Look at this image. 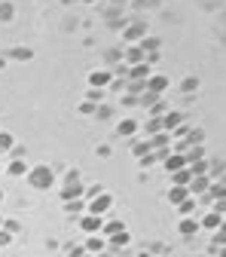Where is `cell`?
Wrapping results in <instances>:
<instances>
[{
  "label": "cell",
  "mask_w": 226,
  "mask_h": 257,
  "mask_svg": "<svg viewBox=\"0 0 226 257\" xmlns=\"http://www.w3.org/2000/svg\"><path fill=\"white\" fill-rule=\"evenodd\" d=\"M220 257H226V245H223V248H220Z\"/></svg>",
  "instance_id": "43"
},
{
  "label": "cell",
  "mask_w": 226,
  "mask_h": 257,
  "mask_svg": "<svg viewBox=\"0 0 226 257\" xmlns=\"http://www.w3.org/2000/svg\"><path fill=\"white\" fill-rule=\"evenodd\" d=\"M162 169L171 175V172H180V169H186V156L183 153H168L165 159H162Z\"/></svg>",
  "instance_id": "8"
},
{
  "label": "cell",
  "mask_w": 226,
  "mask_h": 257,
  "mask_svg": "<svg viewBox=\"0 0 226 257\" xmlns=\"http://www.w3.org/2000/svg\"><path fill=\"white\" fill-rule=\"evenodd\" d=\"M28 184L34 190H49L55 184V175L49 166H34V169H28Z\"/></svg>",
  "instance_id": "1"
},
{
  "label": "cell",
  "mask_w": 226,
  "mask_h": 257,
  "mask_svg": "<svg viewBox=\"0 0 226 257\" xmlns=\"http://www.w3.org/2000/svg\"><path fill=\"white\" fill-rule=\"evenodd\" d=\"M122 230H125V223H122V220H110V223H104L101 236H104V239H110V236H116V233H122Z\"/></svg>",
  "instance_id": "22"
},
{
  "label": "cell",
  "mask_w": 226,
  "mask_h": 257,
  "mask_svg": "<svg viewBox=\"0 0 226 257\" xmlns=\"http://www.w3.org/2000/svg\"><path fill=\"white\" fill-rule=\"evenodd\" d=\"M192 181V172L189 169H180V172H171V184H177V187H186Z\"/></svg>",
  "instance_id": "23"
},
{
  "label": "cell",
  "mask_w": 226,
  "mask_h": 257,
  "mask_svg": "<svg viewBox=\"0 0 226 257\" xmlns=\"http://www.w3.org/2000/svg\"><path fill=\"white\" fill-rule=\"evenodd\" d=\"M61 4H64V7H71V4H77V0H61Z\"/></svg>",
  "instance_id": "42"
},
{
  "label": "cell",
  "mask_w": 226,
  "mask_h": 257,
  "mask_svg": "<svg viewBox=\"0 0 226 257\" xmlns=\"http://www.w3.org/2000/svg\"><path fill=\"white\" fill-rule=\"evenodd\" d=\"M28 159H10V166H7V175L10 178H22V175H28Z\"/></svg>",
  "instance_id": "14"
},
{
  "label": "cell",
  "mask_w": 226,
  "mask_h": 257,
  "mask_svg": "<svg viewBox=\"0 0 226 257\" xmlns=\"http://www.w3.org/2000/svg\"><path fill=\"white\" fill-rule=\"evenodd\" d=\"M4 68H7V58H4V55H0V71H4Z\"/></svg>",
  "instance_id": "41"
},
{
  "label": "cell",
  "mask_w": 226,
  "mask_h": 257,
  "mask_svg": "<svg viewBox=\"0 0 226 257\" xmlns=\"http://www.w3.org/2000/svg\"><path fill=\"white\" fill-rule=\"evenodd\" d=\"M192 175H208V159H196V163H189L186 166Z\"/></svg>",
  "instance_id": "33"
},
{
  "label": "cell",
  "mask_w": 226,
  "mask_h": 257,
  "mask_svg": "<svg viewBox=\"0 0 226 257\" xmlns=\"http://www.w3.org/2000/svg\"><path fill=\"white\" fill-rule=\"evenodd\" d=\"M220 223H223V214L211 208V211H208V214L199 220V227H202V230H211V233H217V230H220Z\"/></svg>",
  "instance_id": "10"
},
{
  "label": "cell",
  "mask_w": 226,
  "mask_h": 257,
  "mask_svg": "<svg viewBox=\"0 0 226 257\" xmlns=\"http://www.w3.org/2000/svg\"><path fill=\"white\" fill-rule=\"evenodd\" d=\"M177 125H183V113H180V110H168V113L162 116V128H165V132L171 135Z\"/></svg>",
  "instance_id": "12"
},
{
  "label": "cell",
  "mask_w": 226,
  "mask_h": 257,
  "mask_svg": "<svg viewBox=\"0 0 226 257\" xmlns=\"http://www.w3.org/2000/svg\"><path fill=\"white\" fill-rule=\"evenodd\" d=\"M0 159H4V153H0Z\"/></svg>",
  "instance_id": "48"
},
{
  "label": "cell",
  "mask_w": 226,
  "mask_h": 257,
  "mask_svg": "<svg viewBox=\"0 0 226 257\" xmlns=\"http://www.w3.org/2000/svg\"><path fill=\"white\" fill-rule=\"evenodd\" d=\"M101 98H104V89H89L86 92V101H92V104H101Z\"/></svg>",
  "instance_id": "35"
},
{
  "label": "cell",
  "mask_w": 226,
  "mask_h": 257,
  "mask_svg": "<svg viewBox=\"0 0 226 257\" xmlns=\"http://www.w3.org/2000/svg\"><path fill=\"white\" fill-rule=\"evenodd\" d=\"M80 230H83V233H89V236L101 233V230H104V217H98V214H83V220H80Z\"/></svg>",
  "instance_id": "6"
},
{
  "label": "cell",
  "mask_w": 226,
  "mask_h": 257,
  "mask_svg": "<svg viewBox=\"0 0 226 257\" xmlns=\"http://www.w3.org/2000/svg\"><path fill=\"white\" fill-rule=\"evenodd\" d=\"M0 227H4V217H0Z\"/></svg>",
  "instance_id": "47"
},
{
  "label": "cell",
  "mask_w": 226,
  "mask_h": 257,
  "mask_svg": "<svg viewBox=\"0 0 226 257\" xmlns=\"http://www.w3.org/2000/svg\"><path fill=\"white\" fill-rule=\"evenodd\" d=\"M208 187H211V178L208 175H192V181L186 184V190H189V196H205V193H208Z\"/></svg>",
  "instance_id": "5"
},
{
  "label": "cell",
  "mask_w": 226,
  "mask_h": 257,
  "mask_svg": "<svg viewBox=\"0 0 226 257\" xmlns=\"http://www.w3.org/2000/svg\"><path fill=\"white\" fill-rule=\"evenodd\" d=\"M10 242H13V236H10V233H7L4 227H0V248H7Z\"/></svg>",
  "instance_id": "40"
},
{
  "label": "cell",
  "mask_w": 226,
  "mask_h": 257,
  "mask_svg": "<svg viewBox=\"0 0 226 257\" xmlns=\"http://www.w3.org/2000/svg\"><path fill=\"white\" fill-rule=\"evenodd\" d=\"M141 61H147V55H144V49H141V46L125 49V64H128V68H135V64H141Z\"/></svg>",
  "instance_id": "20"
},
{
  "label": "cell",
  "mask_w": 226,
  "mask_h": 257,
  "mask_svg": "<svg viewBox=\"0 0 226 257\" xmlns=\"http://www.w3.org/2000/svg\"><path fill=\"white\" fill-rule=\"evenodd\" d=\"M159 101H162V95H153V92H141V104L150 110V107H156Z\"/></svg>",
  "instance_id": "27"
},
{
  "label": "cell",
  "mask_w": 226,
  "mask_h": 257,
  "mask_svg": "<svg viewBox=\"0 0 226 257\" xmlns=\"http://www.w3.org/2000/svg\"><path fill=\"white\" fill-rule=\"evenodd\" d=\"M13 13H16V7H13V4H0V22H10V19H13Z\"/></svg>",
  "instance_id": "36"
},
{
  "label": "cell",
  "mask_w": 226,
  "mask_h": 257,
  "mask_svg": "<svg viewBox=\"0 0 226 257\" xmlns=\"http://www.w3.org/2000/svg\"><path fill=\"white\" fill-rule=\"evenodd\" d=\"M25 156H28V150H25L22 144H16V147L10 150V159H25Z\"/></svg>",
  "instance_id": "39"
},
{
  "label": "cell",
  "mask_w": 226,
  "mask_h": 257,
  "mask_svg": "<svg viewBox=\"0 0 226 257\" xmlns=\"http://www.w3.org/2000/svg\"><path fill=\"white\" fill-rule=\"evenodd\" d=\"M0 205H4V190H0Z\"/></svg>",
  "instance_id": "44"
},
{
  "label": "cell",
  "mask_w": 226,
  "mask_h": 257,
  "mask_svg": "<svg viewBox=\"0 0 226 257\" xmlns=\"http://www.w3.org/2000/svg\"><path fill=\"white\" fill-rule=\"evenodd\" d=\"M110 208H113V196H110L107 190L101 193V196H95V199L86 202V214H98V217H104Z\"/></svg>",
  "instance_id": "3"
},
{
  "label": "cell",
  "mask_w": 226,
  "mask_h": 257,
  "mask_svg": "<svg viewBox=\"0 0 226 257\" xmlns=\"http://www.w3.org/2000/svg\"><path fill=\"white\" fill-rule=\"evenodd\" d=\"M101 257H104V254H101Z\"/></svg>",
  "instance_id": "49"
},
{
  "label": "cell",
  "mask_w": 226,
  "mask_h": 257,
  "mask_svg": "<svg viewBox=\"0 0 226 257\" xmlns=\"http://www.w3.org/2000/svg\"><path fill=\"white\" fill-rule=\"evenodd\" d=\"M214 245H217V248L226 245V217H223V223H220V230L214 233Z\"/></svg>",
  "instance_id": "34"
},
{
  "label": "cell",
  "mask_w": 226,
  "mask_h": 257,
  "mask_svg": "<svg viewBox=\"0 0 226 257\" xmlns=\"http://www.w3.org/2000/svg\"><path fill=\"white\" fill-rule=\"evenodd\" d=\"M128 242H132V236H128V230H122V233L110 236V245H113V248H125Z\"/></svg>",
  "instance_id": "29"
},
{
  "label": "cell",
  "mask_w": 226,
  "mask_h": 257,
  "mask_svg": "<svg viewBox=\"0 0 226 257\" xmlns=\"http://www.w3.org/2000/svg\"><path fill=\"white\" fill-rule=\"evenodd\" d=\"M132 153H135L138 159H141V156H147V153H150V138H141V141H135V144H132Z\"/></svg>",
  "instance_id": "26"
},
{
  "label": "cell",
  "mask_w": 226,
  "mask_h": 257,
  "mask_svg": "<svg viewBox=\"0 0 226 257\" xmlns=\"http://www.w3.org/2000/svg\"><path fill=\"white\" fill-rule=\"evenodd\" d=\"M168 86H171V80H168L165 74H150V77H147V89H144V92L165 95V92H168Z\"/></svg>",
  "instance_id": "4"
},
{
  "label": "cell",
  "mask_w": 226,
  "mask_h": 257,
  "mask_svg": "<svg viewBox=\"0 0 226 257\" xmlns=\"http://www.w3.org/2000/svg\"><path fill=\"white\" fill-rule=\"evenodd\" d=\"M83 4H95V0H83Z\"/></svg>",
  "instance_id": "46"
},
{
  "label": "cell",
  "mask_w": 226,
  "mask_h": 257,
  "mask_svg": "<svg viewBox=\"0 0 226 257\" xmlns=\"http://www.w3.org/2000/svg\"><path fill=\"white\" fill-rule=\"evenodd\" d=\"M138 119H119V125H116V132L122 135V138H135V132H138Z\"/></svg>",
  "instance_id": "16"
},
{
  "label": "cell",
  "mask_w": 226,
  "mask_h": 257,
  "mask_svg": "<svg viewBox=\"0 0 226 257\" xmlns=\"http://www.w3.org/2000/svg\"><path fill=\"white\" fill-rule=\"evenodd\" d=\"M101 193H104V187H101V184H95V187H89V190L83 193V196H86V202H89V199H95V196H101Z\"/></svg>",
  "instance_id": "37"
},
{
  "label": "cell",
  "mask_w": 226,
  "mask_h": 257,
  "mask_svg": "<svg viewBox=\"0 0 226 257\" xmlns=\"http://www.w3.org/2000/svg\"><path fill=\"white\" fill-rule=\"evenodd\" d=\"M192 211H196V196H189V199H183V202L177 205V214H180V217H192Z\"/></svg>",
  "instance_id": "25"
},
{
  "label": "cell",
  "mask_w": 226,
  "mask_h": 257,
  "mask_svg": "<svg viewBox=\"0 0 226 257\" xmlns=\"http://www.w3.org/2000/svg\"><path fill=\"white\" fill-rule=\"evenodd\" d=\"M202 138H205V132H202V128H189V135H186V147H192V144H202Z\"/></svg>",
  "instance_id": "32"
},
{
  "label": "cell",
  "mask_w": 226,
  "mask_h": 257,
  "mask_svg": "<svg viewBox=\"0 0 226 257\" xmlns=\"http://www.w3.org/2000/svg\"><path fill=\"white\" fill-rule=\"evenodd\" d=\"M10 58L13 61H31V58H34V49H31V46H13Z\"/></svg>",
  "instance_id": "19"
},
{
  "label": "cell",
  "mask_w": 226,
  "mask_h": 257,
  "mask_svg": "<svg viewBox=\"0 0 226 257\" xmlns=\"http://www.w3.org/2000/svg\"><path fill=\"white\" fill-rule=\"evenodd\" d=\"M80 257H95V254H89V251H86V254H80Z\"/></svg>",
  "instance_id": "45"
},
{
  "label": "cell",
  "mask_w": 226,
  "mask_h": 257,
  "mask_svg": "<svg viewBox=\"0 0 226 257\" xmlns=\"http://www.w3.org/2000/svg\"><path fill=\"white\" fill-rule=\"evenodd\" d=\"M177 89H180L183 95H192V92H199V80H196V77H183Z\"/></svg>",
  "instance_id": "24"
},
{
  "label": "cell",
  "mask_w": 226,
  "mask_h": 257,
  "mask_svg": "<svg viewBox=\"0 0 226 257\" xmlns=\"http://www.w3.org/2000/svg\"><path fill=\"white\" fill-rule=\"evenodd\" d=\"M64 211H68V214H80V211H86V199H71V202H64Z\"/></svg>",
  "instance_id": "28"
},
{
  "label": "cell",
  "mask_w": 226,
  "mask_h": 257,
  "mask_svg": "<svg viewBox=\"0 0 226 257\" xmlns=\"http://www.w3.org/2000/svg\"><path fill=\"white\" fill-rule=\"evenodd\" d=\"M144 37H147V25H141V22H138V25H128V28L122 31V40H125V43H141Z\"/></svg>",
  "instance_id": "7"
},
{
  "label": "cell",
  "mask_w": 226,
  "mask_h": 257,
  "mask_svg": "<svg viewBox=\"0 0 226 257\" xmlns=\"http://www.w3.org/2000/svg\"><path fill=\"white\" fill-rule=\"evenodd\" d=\"M183 156H186V166L196 163V159H205V144H192V147H186Z\"/></svg>",
  "instance_id": "21"
},
{
  "label": "cell",
  "mask_w": 226,
  "mask_h": 257,
  "mask_svg": "<svg viewBox=\"0 0 226 257\" xmlns=\"http://www.w3.org/2000/svg\"><path fill=\"white\" fill-rule=\"evenodd\" d=\"M183 199H189V190H186V187L171 184V190H168V202H171V205H180Z\"/></svg>",
  "instance_id": "17"
},
{
  "label": "cell",
  "mask_w": 226,
  "mask_h": 257,
  "mask_svg": "<svg viewBox=\"0 0 226 257\" xmlns=\"http://www.w3.org/2000/svg\"><path fill=\"white\" fill-rule=\"evenodd\" d=\"M86 187L80 184V175L77 172H68V178H64V187H61V199L71 202V199H83Z\"/></svg>",
  "instance_id": "2"
},
{
  "label": "cell",
  "mask_w": 226,
  "mask_h": 257,
  "mask_svg": "<svg viewBox=\"0 0 226 257\" xmlns=\"http://www.w3.org/2000/svg\"><path fill=\"white\" fill-rule=\"evenodd\" d=\"M144 138H153V135H159V132H165V128H162V116H150L147 122H144Z\"/></svg>",
  "instance_id": "18"
},
{
  "label": "cell",
  "mask_w": 226,
  "mask_h": 257,
  "mask_svg": "<svg viewBox=\"0 0 226 257\" xmlns=\"http://www.w3.org/2000/svg\"><path fill=\"white\" fill-rule=\"evenodd\" d=\"M83 248H86L89 254H95V257H101V254H104V248H107V239H104L101 233H95V236H89V239H86V245H83Z\"/></svg>",
  "instance_id": "9"
},
{
  "label": "cell",
  "mask_w": 226,
  "mask_h": 257,
  "mask_svg": "<svg viewBox=\"0 0 226 257\" xmlns=\"http://www.w3.org/2000/svg\"><path fill=\"white\" fill-rule=\"evenodd\" d=\"M150 64L147 61H141V64H135V68H128V80H141V83H147V77H150Z\"/></svg>",
  "instance_id": "15"
},
{
  "label": "cell",
  "mask_w": 226,
  "mask_h": 257,
  "mask_svg": "<svg viewBox=\"0 0 226 257\" xmlns=\"http://www.w3.org/2000/svg\"><path fill=\"white\" fill-rule=\"evenodd\" d=\"M13 147H16V138L10 132H0V153H10Z\"/></svg>",
  "instance_id": "30"
},
{
  "label": "cell",
  "mask_w": 226,
  "mask_h": 257,
  "mask_svg": "<svg viewBox=\"0 0 226 257\" xmlns=\"http://www.w3.org/2000/svg\"><path fill=\"white\" fill-rule=\"evenodd\" d=\"M110 83H113V77H110L107 71H92V74H89V86H92V89H107Z\"/></svg>",
  "instance_id": "11"
},
{
  "label": "cell",
  "mask_w": 226,
  "mask_h": 257,
  "mask_svg": "<svg viewBox=\"0 0 226 257\" xmlns=\"http://www.w3.org/2000/svg\"><path fill=\"white\" fill-rule=\"evenodd\" d=\"M138 46L144 49V55H150V52H159V40H156V37H144Z\"/></svg>",
  "instance_id": "31"
},
{
  "label": "cell",
  "mask_w": 226,
  "mask_h": 257,
  "mask_svg": "<svg viewBox=\"0 0 226 257\" xmlns=\"http://www.w3.org/2000/svg\"><path fill=\"white\" fill-rule=\"evenodd\" d=\"M95 110H98V104H92V101H83V104H80V113H83V116H92Z\"/></svg>",
  "instance_id": "38"
},
{
  "label": "cell",
  "mask_w": 226,
  "mask_h": 257,
  "mask_svg": "<svg viewBox=\"0 0 226 257\" xmlns=\"http://www.w3.org/2000/svg\"><path fill=\"white\" fill-rule=\"evenodd\" d=\"M177 230H180V236H186V239H189V236H196L202 227H199V220H196V217H180Z\"/></svg>",
  "instance_id": "13"
}]
</instances>
